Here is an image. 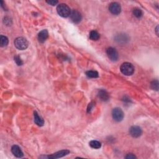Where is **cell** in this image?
I'll use <instances>...</instances> for the list:
<instances>
[{"mask_svg": "<svg viewBox=\"0 0 159 159\" xmlns=\"http://www.w3.org/2000/svg\"><path fill=\"white\" fill-rule=\"evenodd\" d=\"M89 144L91 148L95 149H98L102 147V144L98 141H91L90 142Z\"/></svg>", "mask_w": 159, "mask_h": 159, "instance_id": "19", "label": "cell"}, {"mask_svg": "<svg viewBox=\"0 0 159 159\" xmlns=\"http://www.w3.org/2000/svg\"><path fill=\"white\" fill-rule=\"evenodd\" d=\"M120 70L123 75L131 76L134 73V67L129 62H124L120 67Z\"/></svg>", "mask_w": 159, "mask_h": 159, "instance_id": "2", "label": "cell"}, {"mask_svg": "<svg viewBox=\"0 0 159 159\" xmlns=\"http://www.w3.org/2000/svg\"><path fill=\"white\" fill-rule=\"evenodd\" d=\"M98 96L99 98L103 102H107L109 99V95L106 91L104 90H100L98 92Z\"/></svg>", "mask_w": 159, "mask_h": 159, "instance_id": "13", "label": "cell"}, {"mask_svg": "<svg viewBox=\"0 0 159 159\" xmlns=\"http://www.w3.org/2000/svg\"><path fill=\"white\" fill-rule=\"evenodd\" d=\"M125 158L126 159H134L136 158V157L135 156L133 153H128Z\"/></svg>", "mask_w": 159, "mask_h": 159, "instance_id": "23", "label": "cell"}, {"mask_svg": "<svg viewBox=\"0 0 159 159\" xmlns=\"http://www.w3.org/2000/svg\"><path fill=\"white\" fill-rule=\"evenodd\" d=\"M115 41L119 44H126L129 41V37L126 34H120L115 37Z\"/></svg>", "mask_w": 159, "mask_h": 159, "instance_id": "12", "label": "cell"}, {"mask_svg": "<svg viewBox=\"0 0 159 159\" xmlns=\"http://www.w3.org/2000/svg\"><path fill=\"white\" fill-rule=\"evenodd\" d=\"M11 152L14 156L18 158H21L24 156L23 152L21 151V148L16 145H14L11 147Z\"/></svg>", "mask_w": 159, "mask_h": 159, "instance_id": "10", "label": "cell"}, {"mask_svg": "<svg viewBox=\"0 0 159 159\" xmlns=\"http://www.w3.org/2000/svg\"><path fill=\"white\" fill-rule=\"evenodd\" d=\"M106 54L109 59L113 62H116L118 60L119 55L117 50L113 47H109L106 50Z\"/></svg>", "mask_w": 159, "mask_h": 159, "instance_id": "5", "label": "cell"}, {"mask_svg": "<svg viewBox=\"0 0 159 159\" xmlns=\"http://www.w3.org/2000/svg\"><path fill=\"white\" fill-rule=\"evenodd\" d=\"M100 37L99 34L96 31H91L90 33V38L92 41H98Z\"/></svg>", "mask_w": 159, "mask_h": 159, "instance_id": "16", "label": "cell"}, {"mask_svg": "<svg viewBox=\"0 0 159 159\" xmlns=\"http://www.w3.org/2000/svg\"><path fill=\"white\" fill-rule=\"evenodd\" d=\"M86 75L90 78H96L99 76L98 71L94 70H89L86 72Z\"/></svg>", "mask_w": 159, "mask_h": 159, "instance_id": "15", "label": "cell"}, {"mask_svg": "<svg viewBox=\"0 0 159 159\" xmlns=\"http://www.w3.org/2000/svg\"><path fill=\"white\" fill-rule=\"evenodd\" d=\"M142 133V129L137 126H132L129 129V134L133 137L137 138L141 136Z\"/></svg>", "mask_w": 159, "mask_h": 159, "instance_id": "8", "label": "cell"}, {"mask_svg": "<svg viewBox=\"0 0 159 159\" xmlns=\"http://www.w3.org/2000/svg\"><path fill=\"white\" fill-rule=\"evenodd\" d=\"M46 3L52 6H55L58 3V1H47Z\"/></svg>", "mask_w": 159, "mask_h": 159, "instance_id": "24", "label": "cell"}, {"mask_svg": "<svg viewBox=\"0 0 159 159\" xmlns=\"http://www.w3.org/2000/svg\"><path fill=\"white\" fill-rule=\"evenodd\" d=\"M9 43V40L7 37L4 36H1L0 37V45L1 47H6L8 46Z\"/></svg>", "mask_w": 159, "mask_h": 159, "instance_id": "18", "label": "cell"}, {"mask_svg": "<svg viewBox=\"0 0 159 159\" xmlns=\"http://www.w3.org/2000/svg\"><path fill=\"white\" fill-rule=\"evenodd\" d=\"M29 45L28 41L26 39L22 37H19L14 41V46L18 49L23 50L26 49Z\"/></svg>", "mask_w": 159, "mask_h": 159, "instance_id": "3", "label": "cell"}, {"mask_svg": "<svg viewBox=\"0 0 159 159\" xmlns=\"http://www.w3.org/2000/svg\"><path fill=\"white\" fill-rule=\"evenodd\" d=\"M112 116L115 121L121 122L124 118V114L121 108H115L112 111Z\"/></svg>", "mask_w": 159, "mask_h": 159, "instance_id": "4", "label": "cell"}, {"mask_svg": "<svg viewBox=\"0 0 159 159\" xmlns=\"http://www.w3.org/2000/svg\"><path fill=\"white\" fill-rule=\"evenodd\" d=\"M109 10L114 15H118L121 11V7L119 3L113 2L109 4Z\"/></svg>", "mask_w": 159, "mask_h": 159, "instance_id": "6", "label": "cell"}, {"mask_svg": "<svg viewBox=\"0 0 159 159\" xmlns=\"http://www.w3.org/2000/svg\"><path fill=\"white\" fill-rule=\"evenodd\" d=\"M70 153V151L69 150H63V151H60L57 152L55 153H53L52 155L47 156L46 157V158H61L67 155H68V154Z\"/></svg>", "mask_w": 159, "mask_h": 159, "instance_id": "9", "label": "cell"}, {"mask_svg": "<svg viewBox=\"0 0 159 159\" xmlns=\"http://www.w3.org/2000/svg\"><path fill=\"white\" fill-rule=\"evenodd\" d=\"M132 13H133V15L137 18H141L143 15V13L142 10L138 8H134L132 11Z\"/></svg>", "mask_w": 159, "mask_h": 159, "instance_id": "17", "label": "cell"}, {"mask_svg": "<svg viewBox=\"0 0 159 159\" xmlns=\"http://www.w3.org/2000/svg\"><path fill=\"white\" fill-rule=\"evenodd\" d=\"M94 104H95V103H93V102L89 104L88 106V109H87V111H88V113H90V112H91V111L93 109V107H94V106H95Z\"/></svg>", "mask_w": 159, "mask_h": 159, "instance_id": "22", "label": "cell"}, {"mask_svg": "<svg viewBox=\"0 0 159 159\" xmlns=\"http://www.w3.org/2000/svg\"><path fill=\"white\" fill-rule=\"evenodd\" d=\"M49 37V32L47 30L44 29L38 34V40L41 43H44Z\"/></svg>", "mask_w": 159, "mask_h": 159, "instance_id": "11", "label": "cell"}, {"mask_svg": "<svg viewBox=\"0 0 159 159\" xmlns=\"http://www.w3.org/2000/svg\"><path fill=\"white\" fill-rule=\"evenodd\" d=\"M34 123L39 126H42L44 124V121L43 119L39 116L38 113L35 111L34 113Z\"/></svg>", "mask_w": 159, "mask_h": 159, "instance_id": "14", "label": "cell"}, {"mask_svg": "<svg viewBox=\"0 0 159 159\" xmlns=\"http://www.w3.org/2000/svg\"><path fill=\"white\" fill-rule=\"evenodd\" d=\"M14 62H16V64L18 66H21V65H23V61L21 59V58L19 55H16L15 57H14Z\"/></svg>", "mask_w": 159, "mask_h": 159, "instance_id": "20", "label": "cell"}, {"mask_svg": "<svg viewBox=\"0 0 159 159\" xmlns=\"http://www.w3.org/2000/svg\"><path fill=\"white\" fill-rule=\"evenodd\" d=\"M57 11L59 15L63 18H67L70 16L71 10L68 5L66 4L61 3L57 7Z\"/></svg>", "mask_w": 159, "mask_h": 159, "instance_id": "1", "label": "cell"}, {"mask_svg": "<svg viewBox=\"0 0 159 159\" xmlns=\"http://www.w3.org/2000/svg\"><path fill=\"white\" fill-rule=\"evenodd\" d=\"M8 19V18H4V24H6V25H8V23H9V26H11L10 25H11V19Z\"/></svg>", "mask_w": 159, "mask_h": 159, "instance_id": "25", "label": "cell"}, {"mask_svg": "<svg viewBox=\"0 0 159 159\" xmlns=\"http://www.w3.org/2000/svg\"><path fill=\"white\" fill-rule=\"evenodd\" d=\"M70 18L71 21L76 24L79 23L81 21V19H82V16H81V13L77 10L71 11Z\"/></svg>", "mask_w": 159, "mask_h": 159, "instance_id": "7", "label": "cell"}, {"mask_svg": "<svg viewBox=\"0 0 159 159\" xmlns=\"http://www.w3.org/2000/svg\"><path fill=\"white\" fill-rule=\"evenodd\" d=\"M151 88L153 90H155L156 91L158 90V81L157 80H155L152 81Z\"/></svg>", "mask_w": 159, "mask_h": 159, "instance_id": "21", "label": "cell"}]
</instances>
